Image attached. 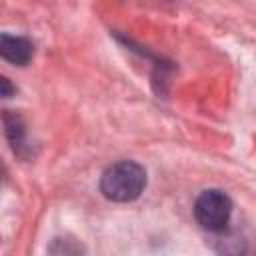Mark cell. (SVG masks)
<instances>
[{"label":"cell","instance_id":"cell-5","mask_svg":"<svg viewBox=\"0 0 256 256\" xmlns=\"http://www.w3.org/2000/svg\"><path fill=\"white\" fill-rule=\"evenodd\" d=\"M50 256H84L82 244H78L74 238H56L50 244Z\"/></svg>","mask_w":256,"mask_h":256},{"label":"cell","instance_id":"cell-6","mask_svg":"<svg viewBox=\"0 0 256 256\" xmlns=\"http://www.w3.org/2000/svg\"><path fill=\"white\" fill-rule=\"evenodd\" d=\"M0 86H2V96H4V98H8V96L12 94V86H10V80H8L6 76H2V78H0Z\"/></svg>","mask_w":256,"mask_h":256},{"label":"cell","instance_id":"cell-2","mask_svg":"<svg viewBox=\"0 0 256 256\" xmlns=\"http://www.w3.org/2000/svg\"><path fill=\"white\" fill-rule=\"evenodd\" d=\"M232 216V200L222 190H204L194 202V218L208 232H222Z\"/></svg>","mask_w":256,"mask_h":256},{"label":"cell","instance_id":"cell-1","mask_svg":"<svg viewBox=\"0 0 256 256\" xmlns=\"http://www.w3.org/2000/svg\"><path fill=\"white\" fill-rule=\"evenodd\" d=\"M146 188V170L132 160L108 166L100 178V192L112 202H132Z\"/></svg>","mask_w":256,"mask_h":256},{"label":"cell","instance_id":"cell-4","mask_svg":"<svg viewBox=\"0 0 256 256\" xmlns=\"http://www.w3.org/2000/svg\"><path fill=\"white\" fill-rule=\"evenodd\" d=\"M4 126H6V136L8 140L12 142L14 150L24 146V136H26V128H24V122L20 116L16 114H4Z\"/></svg>","mask_w":256,"mask_h":256},{"label":"cell","instance_id":"cell-3","mask_svg":"<svg viewBox=\"0 0 256 256\" xmlns=\"http://www.w3.org/2000/svg\"><path fill=\"white\" fill-rule=\"evenodd\" d=\"M0 54L4 60L12 62L16 66H26L34 54V46L28 38L2 34L0 36Z\"/></svg>","mask_w":256,"mask_h":256}]
</instances>
